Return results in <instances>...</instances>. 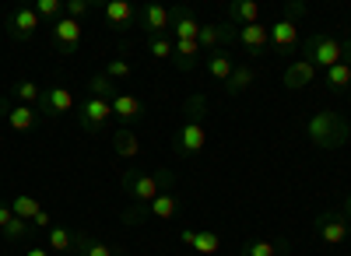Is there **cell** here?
<instances>
[{"mask_svg":"<svg viewBox=\"0 0 351 256\" xmlns=\"http://www.w3.org/2000/svg\"><path fill=\"white\" fill-rule=\"evenodd\" d=\"M148 211L158 221H169V218H176V211H180V196H176V193H158L155 201L148 204Z\"/></svg>","mask_w":351,"mask_h":256,"instance_id":"13","label":"cell"},{"mask_svg":"<svg viewBox=\"0 0 351 256\" xmlns=\"http://www.w3.org/2000/svg\"><path fill=\"white\" fill-rule=\"evenodd\" d=\"M327 84H330V88H351V64H348V60L334 64V67L327 71Z\"/></svg>","mask_w":351,"mask_h":256,"instance_id":"24","label":"cell"},{"mask_svg":"<svg viewBox=\"0 0 351 256\" xmlns=\"http://www.w3.org/2000/svg\"><path fill=\"white\" fill-rule=\"evenodd\" d=\"M152 56H155V60H169V56H176V46L169 39H155L152 42Z\"/></svg>","mask_w":351,"mask_h":256,"instance_id":"32","label":"cell"},{"mask_svg":"<svg viewBox=\"0 0 351 256\" xmlns=\"http://www.w3.org/2000/svg\"><path fill=\"white\" fill-rule=\"evenodd\" d=\"M36 14L39 18H56V14H64V4H60V0H39Z\"/></svg>","mask_w":351,"mask_h":256,"instance_id":"31","label":"cell"},{"mask_svg":"<svg viewBox=\"0 0 351 256\" xmlns=\"http://www.w3.org/2000/svg\"><path fill=\"white\" fill-rule=\"evenodd\" d=\"M176 25V42H197L200 39V21L190 18V14H180V18H172Z\"/></svg>","mask_w":351,"mask_h":256,"instance_id":"16","label":"cell"},{"mask_svg":"<svg viewBox=\"0 0 351 256\" xmlns=\"http://www.w3.org/2000/svg\"><path fill=\"white\" fill-rule=\"evenodd\" d=\"M112 116L137 120L141 116V99L137 95H112Z\"/></svg>","mask_w":351,"mask_h":256,"instance_id":"17","label":"cell"},{"mask_svg":"<svg viewBox=\"0 0 351 256\" xmlns=\"http://www.w3.org/2000/svg\"><path fill=\"white\" fill-rule=\"evenodd\" d=\"M49 249H56V253H67L71 249V232L67 229H49Z\"/></svg>","mask_w":351,"mask_h":256,"instance_id":"28","label":"cell"},{"mask_svg":"<svg viewBox=\"0 0 351 256\" xmlns=\"http://www.w3.org/2000/svg\"><path fill=\"white\" fill-rule=\"evenodd\" d=\"M246 256H278V242H267V239H253L246 246Z\"/></svg>","mask_w":351,"mask_h":256,"instance_id":"29","label":"cell"},{"mask_svg":"<svg viewBox=\"0 0 351 256\" xmlns=\"http://www.w3.org/2000/svg\"><path fill=\"white\" fill-rule=\"evenodd\" d=\"M39 14H36V8H21L14 18H11V25H14V32L21 36V39H28V36H36V28H39Z\"/></svg>","mask_w":351,"mask_h":256,"instance_id":"14","label":"cell"},{"mask_svg":"<svg viewBox=\"0 0 351 256\" xmlns=\"http://www.w3.org/2000/svg\"><path fill=\"white\" fill-rule=\"evenodd\" d=\"M81 256H116L109 242H84V253Z\"/></svg>","mask_w":351,"mask_h":256,"instance_id":"33","label":"cell"},{"mask_svg":"<svg viewBox=\"0 0 351 256\" xmlns=\"http://www.w3.org/2000/svg\"><path fill=\"white\" fill-rule=\"evenodd\" d=\"M190 249H193V256H215L221 249V239L215 232H197L193 242H190Z\"/></svg>","mask_w":351,"mask_h":256,"instance_id":"22","label":"cell"},{"mask_svg":"<svg viewBox=\"0 0 351 256\" xmlns=\"http://www.w3.org/2000/svg\"><path fill=\"white\" fill-rule=\"evenodd\" d=\"M316 77V67L309 64V60H299V64H291L288 71H285V88H306V84Z\"/></svg>","mask_w":351,"mask_h":256,"instance_id":"9","label":"cell"},{"mask_svg":"<svg viewBox=\"0 0 351 256\" xmlns=\"http://www.w3.org/2000/svg\"><path fill=\"white\" fill-rule=\"evenodd\" d=\"M239 39H243V46H246L250 53H260L263 46L271 42V28L263 25V21H256V25H246L243 32H239Z\"/></svg>","mask_w":351,"mask_h":256,"instance_id":"8","label":"cell"},{"mask_svg":"<svg viewBox=\"0 0 351 256\" xmlns=\"http://www.w3.org/2000/svg\"><path fill=\"white\" fill-rule=\"evenodd\" d=\"M228 14L236 18V21H243V28H246V25H256L260 21V4H256V0H236V4L228 8Z\"/></svg>","mask_w":351,"mask_h":256,"instance_id":"18","label":"cell"},{"mask_svg":"<svg viewBox=\"0 0 351 256\" xmlns=\"http://www.w3.org/2000/svg\"><path fill=\"white\" fill-rule=\"evenodd\" d=\"M53 39L60 42L64 53H74V49L81 46V39H84V28H81L77 18H56V25H53Z\"/></svg>","mask_w":351,"mask_h":256,"instance_id":"4","label":"cell"},{"mask_svg":"<svg viewBox=\"0 0 351 256\" xmlns=\"http://www.w3.org/2000/svg\"><path fill=\"white\" fill-rule=\"evenodd\" d=\"M253 77H256V74H253L250 67H236V71H232V77L225 81V88H228V92H246L250 84H253Z\"/></svg>","mask_w":351,"mask_h":256,"instance_id":"25","label":"cell"},{"mask_svg":"<svg viewBox=\"0 0 351 256\" xmlns=\"http://www.w3.org/2000/svg\"><path fill=\"white\" fill-rule=\"evenodd\" d=\"M309 137L319 148H334V144H341V140H348V127H344V120L337 116V112L324 109L309 120Z\"/></svg>","mask_w":351,"mask_h":256,"instance_id":"1","label":"cell"},{"mask_svg":"<svg viewBox=\"0 0 351 256\" xmlns=\"http://www.w3.org/2000/svg\"><path fill=\"white\" fill-rule=\"evenodd\" d=\"M144 25H148L152 32H162V28L172 25V11L162 8V4H148V8H144Z\"/></svg>","mask_w":351,"mask_h":256,"instance_id":"19","label":"cell"},{"mask_svg":"<svg viewBox=\"0 0 351 256\" xmlns=\"http://www.w3.org/2000/svg\"><path fill=\"white\" fill-rule=\"evenodd\" d=\"M130 193L137 196L141 204H152L162 190H158V179L155 176H130Z\"/></svg>","mask_w":351,"mask_h":256,"instance_id":"11","label":"cell"},{"mask_svg":"<svg viewBox=\"0 0 351 256\" xmlns=\"http://www.w3.org/2000/svg\"><path fill=\"white\" fill-rule=\"evenodd\" d=\"M32 225H39V229H49V214H46V211H43V214H39V218H36V221H32Z\"/></svg>","mask_w":351,"mask_h":256,"instance_id":"38","label":"cell"},{"mask_svg":"<svg viewBox=\"0 0 351 256\" xmlns=\"http://www.w3.org/2000/svg\"><path fill=\"white\" fill-rule=\"evenodd\" d=\"M200 49H215L218 42H221V28L218 25H200Z\"/></svg>","mask_w":351,"mask_h":256,"instance_id":"27","label":"cell"},{"mask_svg":"<svg viewBox=\"0 0 351 256\" xmlns=\"http://www.w3.org/2000/svg\"><path fill=\"white\" fill-rule=\"evenodd\" d=\"M112 120V102L109 99H88L81 105V127L84 130H99Z\"/></svg>","mask_w":351,"mask_h":256,"instance_id":"3","label":"cell"},{"mask_svg":"<svg viewBox=\"0 0 351 256\" xmlns=\"http://www.w3.org/2000/svg\"><path fill=\"white\" fill-rule=\"evenodd\" d=\"M25 256H49V253H46V249H43V246H32V249H28V253H25Z\"/></svg>","mask_w":351,"mask_h":256,"instance_id":"39","label":"cell"},{"mask_svg":"<svg viewBox=\"0 0 351 256\" xmlns=\"http://www.w3.org/2000/svg\"><path fill=\"white\" fill-rule=\"evenodd\" d=\"M193 235H197L193 229H183V232H180V242H183V246H190V242H193Z\"/></svg>","mask_w":351,"mask_h":256,"instance_id":"37","label":"cell"},{"mask_svg":"<svg viewBox=\"0 0 351 256\" xmlns=\"http://www.w3.org/2000/svg\"><path fill=\"white\" fill-rule=\"evenodd\" d=\"M11 221H14V211H11L8 204H0V232H4V229H8Z\"/></svg>","mask_w":351,"mask_h":256,"instance_id":"36","label":"cell"},{"mask_svg":"<svg viewBox=\"0 0 351 256\" xmlns=\"http://www.w3.org/2000/svg\"><path fill=\"white\" fill-rule=\"evenodd\" d=\"M344 56H348V64H351V42H344Z\"/></svg>","mask_w":351,"mask_h":256,"instance_id":"40","label":"cell"},{"mask_svg":"<svg viewBox=\"0 0 351 256\" xmlns=\"http://www.w3.org/2000/svg\"><path fill=\"white\" fill-rule=\"evenodd\" d=\"M232 71H236V67H232V56H225V53H215L211 60H208V74H211L215 81H228Z\"/></svg>","mask_w":351,"mask_h":256,"instance_id":"23","label":"cell"},{"mask_svg":"<svg viewBox=\"0 0 351 256\" xmlns=\"http://www.w3.org/2000/svg\"><path fill=\"white\" fill-rule=\"evenodd\" d=\"M11 211H14V218H21V221H36V218L43 214L39 201H36V196H28V193H18V196H14Z\"/></svg>","mask_w":351,"mask_h":256,"instance_id":"15","label":"cell"},{"mask_svg":"<svg viewBox=\"0 0 351 256\" xmlns=\"http://www.w3.org/2000/svg\"><path fill=\"white\" fill-rule=\"evenodd\" d=\"M106 21L123 28V25L134 21V8L127 4V0H109V4H106Z\"/></svg>","mask_w":351,"mask_h":256,"instance_id":"20","label":"cell"},{"mask_svg":"<svg viewBox=\"0 0 351 256\" xmlns=\"http://www.w3.org/2000/svg\"><path fill=\"white\" fill-rule=\"evenodd\" d=\"M319 239H324L327 246H337V242H344V239H348V225H344L341 218H327L324 225H319Z\"/></svg>","mask_w":351,"mask_h":256,"instance_id":"21","label":"cell"},{"mask_svg":"<svg viewBox=\"0 0 351 256\" xmlns=\"http://www.w3.org/2000/svg\"><path fill=\"white\" fill-rule=\"evenodd\" d=\"M271 46L281 49V53L295 49V46H299V28H295V21H288V18L274 21V25H271Z\"/></svg>","mask_w":351,"mask_h":256,"instance_id":"6","label":"cell"},{"mask_svg":"<svg viewBox=\"0 0 351 256\" xmlns=\"http://www.w3.org/2000/svg\"><path fill=\"white\" fill-rule=\"evenodd\" d=\"M43 102H46V109L53 112V116H64V112L74 109V95H71L67 88H60V84H56V88H49V92L43 95Z\"/></svg>","mask_w":351,"mask_h":256,"instance_id":"10","label":"cell"},{"mask_svg":"<svg viewBox=\"0 0 351 256\" xmlns=\"http://www.w3.org/2000/svg\"><path fill=\"white\" fill-rule=\"evenodd\" d=\"M112 148H116L120 158H137L141 155V140H137L134 130H116L112 133Z\"/></svg>","mask_w":351,"mask_h":256,"instance_id":"12","label":"cell"},{"mask_svg":"<svg viewBox=\"0 0 351 256\" xmlns=\"http://www.w3.org/2000/svg\"><path fill=\"white\" fill-rule=\"evenodd\" d=\"M43 95H46V92L39 88L36 81H21V84H18V99H21V105H32V102H39Z\"/></svg>","mask_w":351,"mask_h":256,"instance_id":"26","label":"cell"},{"mask_svg":"<svg viewBox=\"0 0 351 256\" xmlns=\"http://www.w3.org/2000/svg\"><path fill=\"white\" fill-rule=\"evenodd\" d=\"M306 60H309L313 67L330 71L334 64H341V60H344V42H337V39H313V42H309V56H306Z\"/></svg>","mask_w":351,"mask_h":256,"instance_id":"2","label":"cell"},{"mask_svg":"<svg viewBox=\"0 0 351 256\" xmlns=\"http://www.w3.org/2000/svg\"><path fill=\"white\" fill-rule=\"evenodd\" d=\"M204 144H208V130H204L200 120H190L180 130V140H176V148H180L183 155H197V151H204Z\"/></svg>","mask_w":351,"mask_h":256,"instance_id":"5","label":"cell"},{"mask_svg":"<svg viewBox=\"0 0 351 256\" xmlns=\"http://www.w3.org/2000/svg\"><path fill=\"white\" fill-rule=\"evenodd\" d=\"M106 77H109V81L130 77V64H127V60H109V64H106Z\"/></svg>","mask_w":351,"mask_h":256,"instance_id":"30","label":"cell"},{"mask_svg":"<svg viewBox=\"0 0 351 256\" xmlns=\"http://www.w3.org/2000/svg\"><path fill=\"white\" fill-rule=\"evenodd\" d=\"M25 232H28V221H21V218H14L8 229H4V235L8 239H25Z\"/></svg>","mask_w":351,"mask_h":256,"instance_id":"34","label":"cell"},{"mask_svg":"<svg viewBox=\"0 0 351 256\" xmlns=\"http://www.w3.org/2000/svg\"><path fill=\"white\" fill-rule=\"evenodd\" d=\"M8 127L18 130V133L36 130V127H39V112H36V105H21V102H18V105L8 112Z\"/></svg>","mask_w":351,"mask_h":256,"instance_id":"7","label":"cell"},{"mask_svg":"<svg viewBox=\"0 0 351 256\" xmlns=\"http://www.w3.org/2000/svg\"><path fill=\"white\" fill-rule=\"evenodd\" d=\"M92 11V4H88V0H71L67 4V18H81V14H88Z\"/></svg>","mask_w":351,"mask_h":256,"instance_id":"35","label":"cell"}]
</instances>
